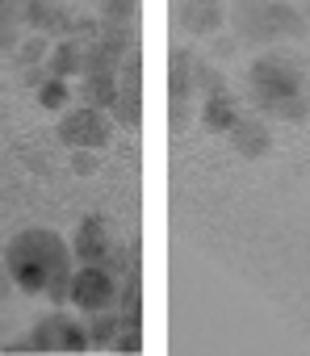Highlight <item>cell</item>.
Instances as JSON below:
<instances>
[{
	"label": "cell",
	"mask_w": 310,
	"mask_h": 356,
	"mask_svg": "<svg viewBox=\"0 0 310 356\" xmlns=\"http://www.w3.org/2000/svg\"><path fill=\"white\" fill-rule=\"evenodd\" d=\"M9 273L26 293L67 298L72 289V248L55 231H22L9 243Z\"/></svg>",
	"instance_id": "obj_1"
},
{
	"label": "cell",
	"mask_w": 310,
	"mask_h": 356,
	"mask_svg": "<svg viewBox=\"0 0 310 356\" xmlns=\"http://www.w3.org/2000/svg\"><path fill=\"white\" fill-rule=\"evenodd\" d=\"M247 84H252V105L260 113L289 118V122H302L310 113V80L289 55H277V51L260 55L247 67Z\"/></svg>",
	"instance_id": "obj_2"
},
{
	"label": "cell",
	"mask_w": 310,
	"mask_h": 356,
	"mask_svg": "<svg viewBox=\"0 0 310 356\" xmlns=\"http://www.w3.org/2000/svg\"><path fill=\"white\" fill-rule=\"evenodd\" d=\"M231 26H235V38L260 42V47L285 42V38H302L310 30L306 13L293 9L289 0H235Z\"/></svg>",
	"instance_id": "obj_3"
},
{
	"label": "cell",
	"mask_w": 310,
	"mask_h": 356,
	"mask_svg": "<svg viewBox=\"0 0 310 356\" xmlns=\"http://www.w3.org/2000/svg\"><path fill=\"white\" fill-rule=\"evenodd\" d=\"M113 134V118L105 109H88V105H76L72 113H63L59 122V138L76 151H101Z\"/></svg>",
	"instance_id": "obj_4"
},
{
	"label": "cell",
	"mask_w": 310,
	"mask_h": 356,
	"mask_svg": "<svg viewBox=\"0 0 310 356\" xmlns=\"http://www.w3.org/2000/svg\"><path fill=\"white\" fill-rule=\"evenodd\" d=\"M67 298H72L80 310L101 314V310L113 306V298H117V281L109 277V268H101V264H84L80 273H72V289H67Z\"/></svg>",
	"instance_id": "obj_5"
},
{
	"label": "cell",
	"mask_w": 310,
	"mask_h": 356,
	"mask_svg": "<svg viewBox=\"0 0 310 356\" xmlns=\"http://www.w3.org/2000/svg\"><path fill=\"white\" fill-rule=\"evenodd\" d=\"M22 26H26L30 34H42V38H51V42H59V38H67V30H72V13L59 5V0H26Z\"/></svg>",
	"instance_id": "obj_6"
},
{
	"label": "cell",
	"mask_w": 310,
	"mask_h": 356,
	"mask_svg": "<svg viewBox=\"0 0 310 356\" xmlns=\"http://www.w3.org/2000/svg\"><path fill=\"white\" fill-rule=\"evenodd\" d=\"M222 22H227L222 0H185L181 5V26L189 34H214Z\"/></svg>",
	"instance_id": "obj_7"
},
{
	"label": "cell",
	"mask_w": 310,
	"mask_h": 356,
	"mask_svg": "<svg viewBox=\"0 0 310 356\" xmlns=\"http://www.w3.org/2000/svg\"><path fill=\"white\" fill-rule=\"evenodd\" d=\"M47 76H59V80L84 76V42H76V38H59V42H51Z\"/></svg>",
	"instance_id": "obj_8"
},
{
	"label": "cell",
	"mask_w": 310,
	"mask_h": 356,
	"mask_svg": "<svg viewBox=\"0 0 310 356\" xmlns=\"http://www.w3.org/2000/svg\"><path fill=\"white\" fill-rule=\"evenodd\" d=\"M34 339H38V348H84V331L67 318V314H55V318H47L38 331H34Z\"/></svg>",
	"instance_id": "obj_9"
},
{
	"label": "cell",
	"mask_w": 310,
	"mask_h": 356,
	"mask_svg": "<svg viewBox=\"0 0 310 356\" xmlns=\"http://www.w3.org/2000/svg\"><path fill=\"white\" fill-rule=\"evenodd\" d=\"M84 264H101L105 260V252H109V231H105V222L101 218H88V222H80V231H76V248H72Z\"/></svg>",
	"instance_id": "obj_10"
},
{
	"label": "cell",
	"mask_w": 310,
	"mask_h": 356,
	"mask_svg": "<svg viewBox=\"0 0 310 356\" xmlns=\"http://www.w3.org/2000/svg\"><path fill=\"white\" fill-rule=\"evenodd\" d=\"M231 143H235V151H243V155H264L268 143H272V134H268V126H264L260 118H239V122L231 126Z\"/></svg>",
	"instance_id": "obj_11"
},
{
	"label": "cell",
	"mask_w": 310,
	"mask_h": 356,
	"mask_svg": "<svg viewBox=\"0 0 310 356\" xmlns=\"http://www.w3.org/2000/svg\"><path fill=\"white\" fill-rule=\"evenodd\" d=\"M80 105H88V109H113V101H117V76H80Z\"/></svg>",
	"instance_id": "obj_12"
},
{
	"label": "cell",
	"mask_w": 310,
	"mask_h": 356,
	"mask_svg": "<svg viewBox=\"0 0 310 356\" xmlns=\"http://www.w3.org/2000/svg\"><path fill=\"white\" fill-rule=\"evenodd\" d=\"M239 118H243V113L235 109V97H227L222 88H210V97H206V126L231 134V126H235Z\"/></svg>",
	"instance_id": "obj_13"
},
{
	"label": "cell",
	"mask_w": 310,
	"mask_h": 356,
	"mask_svg": "<svg viewBox=\"0 0 310 356\" xmlns=\"http://www.w3.org/2000/svg\"><path fill=\"white\" fill-rule=\"evenodd\" d=\"M47 55H51V38H42V34H26L22 47L13 51V59H17L22 72H38V67H47Z\"/></svg>",
	"instance_id": "obj_14"
},
{
	"label": "cell",
	"mask_w": 310,
	"mask_h": 356,
	"mask_svg": "<svg viewBox=\"0 0 310 356\" xmlns=\"http://www.w3.org/2000/svg\"><path fill=\"white\" fill-rule=\"evenodd\" d=\"M67 97H72V84L59 80V76H47V80L38 84V105H42V109H63Z\"/></svg>",
	"instance_id": "obj_15"
},
{
	"label": "cell",
	"mask_w": 310,
	"mask_h": 356,
	"mask_svg": "<svg viewBox=\"0 0 310 356\" xmlns=\"http://www.w3.org/2000/svg\"><path fill=\"white\" fill-rule=\"evenodd\" d=\"M9 9H13V5H5V0H0V22H5V17H9Z\"/></svg>",
	"instance_id": "obj_16"
},
{
	"label": "cell",
	"mask_w": 310,
	"mask_h": 356,
	"mask_svg": "<svg viewBox=\"0 0 310 356\" xmlns=\"http://www.w3.org/2000/svg\"><path fill=\"white\" fill-rule=\"evenodd\" d=\"M5 5H17V9H22V5H26V0H5Z\"/></svg>",
	"instance_id": "obj_17"
},
{
	"label": "cell",
	"mask_w": 310,
	"mask_h": 356,
	"mask_svg": "<svg viewBox=\"0 0 310 356\" xmlns=\"http://www.w3.org/2000/svg\"><path fill=\"white\" fill-rule=\"evenodd\" d=\"M306 22H310V0H306Z\"/></svg>",
	"instance_id": "obj_18"
}]
</instances>
